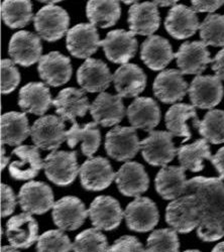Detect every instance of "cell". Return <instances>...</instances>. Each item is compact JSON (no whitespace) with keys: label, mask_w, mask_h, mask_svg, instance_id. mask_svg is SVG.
I'll return each mask as SVG.
<instances>
[{"label":"cell","mask_w":224,"mask_h":252,"mask_svg":"<svg viewBox=\"0 0 224 252\" xmlns=\"http://www.w3.org/2000/svg\"><path fill=\"white\" fill-rule=\"evenodd\" d=\"M198 237L205 242H214L224 237V220L202 219L197 227Z\"/></svg>","instance_id":"cell-44"},{"label":"cell","mask_w":224,"mask_h":252,"mask_svg":"<svg viewBox=\"0 0 224 252\" xmlns=\"http://www.w3.org/2000/svg\"><path fill=\"white\" fill-rule=\"evenodd\" d=\"M88 216L89 212L85 204L74 196H66L58 200L53 207L52 217L60 230H77L84 224Z\"/></svg>","instance_id":"cell-11"},{"label":"cell","mask_w":224,"mask_h":252,"mask_svg":"<svg viewBox=\"0 0 224 252\" xmlns=\"http://www.w3.org/2000/svg\"><path fill=\"white\" fill-rule=\"evenodd\" d=\"M53 105L61 118L72 123H76L77 117H84L91 106L84 90L73 87L61 90L53 100Z\"/></svg>","instance_id":"cell-20"},{"label":"cell","mask_w":224,"mask_h":252,"mask_svg":"<svg viewBox=\"0 0 224 252\" xmlns=\"http://www.w3.org/2000/svg\"><path fill=\"white\" fill-rule=\"evenodd\" d=\"M149 136L140 141L141 154L145 160L154 166H167L175 157L178 150L173 142V134L169 131L153 130Z\"/></svg>","instance_id":"cell-6"},{"label":"cell","mask_w":224,"mask_h":252,"mask_svg":"<svg viewBox=\"0 0 224 252\" xmlns=\"http://www.w3.org/2000/svg\"><path fill=\"white\" fill-rule=\"evenodd\" d=\"M37 71L40 79L52 87L65 85L71 79L73 68L68 57L59 52H51L38 62Z\"/></svg>","instance_id":"cell-21"},{"label":"cell","mask_w":224,"mask_h":252,"mask_svg":"<svg viewBox=\"0 0 224 252\" xmlns=\"http://www.w3.org/2000/svg\"><path fill=\"white\" fill-rule=\"evenodd\" d=\"M128 28L135 35L152 36L160 25L158 6L154 2H142L131 5L128 10Z\"/></svg>","instance_id":"cell-32"},{"label":"cell","mask_w":224,"mask_h":252,"mask_svg":"<svg viewBox=\"0 0 224 252\" xmlns=\"http://www.w3.org/2000/svg\"><path fill=\"white\" fill-rule=\"evenodd\" d=\"M32 128L26 113L16 111L1 115V144L20 146L31 134Z\"/></svg>","instance_id":"cell-33"},{"label":"cell","mask_w":224,"mask_h":252,"mask_svg":"<svg viewBox=\"0 0 224 252\" xmlns=\"http://www.w3.org/2000/svg\"><path fill=\"white\" fill-rule=\"evenodd\" d=\"M180 241L177 231L170 228L158 229L149 236L146 252H179Z\"/></svg>","instance_id":"cell-42"},{"label":"cell","mask_w":224,"mask_h":252,"mask_svg":"<svg viewBox=\"0 0 224 252\" xmlns=\"http://www.w3.org/2000/svg\"><path fill=\"white\" fill-rule=\"evenodd\" d=\"M106 154L116 161L133 158L140 150V141L136 129L128 126H115L106 133Z\"/></svg>","instance_id":"cell-7"},{"label":"cell","mask_w":224,"mask_h":252,"mask_svg":"<svg viewBox=\"0 0 224 252\" xmlns=\"http://www.w3.org/2000/svg\"><path fill=\"white\" fill-rule=\"evenodd\" d=\"M189 119H193V124L199 121L193 105L186 103L174 104L165 116L167 129L174 136L184 137L185 139L183 141L185 142L191 138V132L187 125V120Z\"/></svg>","instance_id":"cell-35"},{"label":"cell","mask_w":224,"mask_h":252,"mask_svg":"<svg viewBox=\"0 0 224 252\" xmlns=\"http://www.w3.org/2000/svg\"><path fill=\"white\" fill-rule=\"evenodd\" d=\"M175 58L183 75L200 76L212 63L207 46L203 41H185L180 46Z\"/></svg>","instance_id":"cell-12"},{"label":"cell","mask_w":224,"mask_h":252,"mask_svg":"<svg viewBox=\"0 0 224 252\" xmlns=\"http://www.w3.org/2000/svg\"><path fill=\"white\" fill-rule=\"evenodd\" d=\"M34 30L38 36L50 43L62 38L69 31L70 16L57 5H45L33 17Z\"/></svg>","instance_id":"cell-3"},{"label":"cell","mask_w":224,"mask_h":252,"mask_svg":"<svg viewBox=\"0 0 224 252\" xmlns=\"http://www.w3.org/2000/svg\"><path fill=\"white\" fill-rule=\"evenodd\" d=\"M157 6L160 7H168V6H176L177 5V0H174V1H153Z\"/></svg>","instance_id":"cell-51"},{"label":"cell","mask_w":224,"mask_h":252,"mask_svg":"<svg viewBox=\"0 0 224 252\" xmlns=\"http://www.w3.org/2000/svg\"><path fill=\"white\" fill-rule=\"evenodd\" d=\"M101 40L96 27L91 24H79L66 34V47L78 59H89L100 47Z\"/></svg>","instance_id":"cell-18"},{"label":"cell","mask_w":224,"mask_h":252,"mask_svg":"<svg viewBox=\"0 0 224 252\" xmlns=\"http://www.w3.org/2000/svg\"><path fill=\"white\" fill-rule=\"evenodd\" d=\"M44 169L52 183L60 187L69 186L80 173L77 153L54 151L45 158Z\"/></svg>","instance_id":"cell-5"},{"label":"cell","mask_w":224,"mask_h":252,"mask_svg":"<svg viewBox=\"0 0 224 252\" xmlns=\"http://www.w3.org/2000/svg\"><path fill=\"white\" fill-rule=\"evenodd\" d=\"M17 197L23 211L31 215L45 214L55 205L52 188L43 182L31 181L25 184Z\"/></svg>","instance_id":"cell-8"},{"label":"cell","mask_w":224,"mask_h":252,"mask_svg":"<svg viewBox=\"0 0 224 252\" xmlns=\"http://www.w3.org/2000/svg\"><path fill=\"white\" fill-rule=\"evenodd\" d=\"M108 252H146V248L136 237L126 235L115 240Z\"/></svg>","instance_id":"cell-46"},{"label":"cell","mask_w":224,"mask_h":252,"mask_svg":"<svg viewBox=\"0 0 224 252\" xmlns=\"http://www.w3.org/2000/svg\"><path fill=\"white\" fill-rule=\"evenodd\" d=\"M167 223L179 233H190L201 221V212L194 195L187 194L171 202L166 209Z\"/></svg>","instance_id":"cell-2"},{"label":"cell","mask_w":224,"mask_h":252,"mask_svg":"<svg viewBox=\"0 0 224 252\" xmlns=\"http://www.w3.org/2000/svg\"><path fill=\"white\" fill-rule=\"evenodd\" d=\"M113 81L108 66L103 61L87 59L77 71V82L84 91L89 93H102Z\"/></svg>","instance_id":"cell-15"},{"label":"cell","mask_w":224,"mask_h":252,"mask_svg":"<svg viewBox=\"0 0 224 252\" xmlns=\"http://www.w3.org/2000/svg\"><path fill=\"white\" fill-rule=\"evenodd\" d=\"M191 2L192 9L195 12H214L224 4V1H196V0H193Z\"/></svg>","instance_id":"cell-48"},{"label":"cell","mask_w":224,"mask_h":252,"mask_svg":"<svg viewBox=\"0 0 224 252\" xmlns=\"http://www.w3.org/2000/svg\"><path fill=\"white\" fill-rule=\"evenodd\" d=\"M53 104L50 88L44 83L31 82L18 93V106L27 113L42 116Z\"/></svg>","instance_id":"cell-30"},{"label":"cell","mask_w":224,"mask_h":252,"mask_svg":"<svg viewBox=\"0 0 224 252\" xmlns=\"http://www.w3.org/2000/svg\"><path fill=\"white\" fill-rule=\"evenodd\" d=\"M127 115L131 127L151 132L160 121V109L150 97H137L128 106Z\"/></svg>","instance_id":"cell-27"},{"label":"cell","mask_w":224,"mask_h":252,"mask_svg":"<svg viewBox=\"0 0 224 252\" xmlns=\"http://www.w3.org/2000/svg\"><path fill=\"white\" fill-rule=\"evenodd\" d=\"M16 207V198L12 189L1 184V217L5 218L11 215Z\"/></svg>","instance_id":"cell-47"},{"label":"cell","mask_w":224,"mask_h":252,"mask_svg":"<svg viewBox=\"0 0 224 252\" xmlns=\"http://www.w3.org/2000/svg\"><path fill=\"white\" fill-rule=\"evenodd\" d=\"M175 58L170 41L160 35L149 36L140 47V59L153 71L164 70Z\"/></svg>","instance_id":"cell-31"},{"label":"cell","mask_w":224,"mask_h":252,"mask_svg":"<svg viewBox=\"0 0 224 252\" xmlns=\"http://www.w3.org/2000/svg\"><path fill=\"white\" fill-rule=\"evenodd\" d=\"M88 212L92 225L104 231L116 229L125 217L119 202L110 196L96 197L90 204Z\"/></svg>","instance_id":"cell-17"},{"label":"cell","mask_w":224,"mask_h":252,"mask_svg":"<svg viewBox=\"0 0 224 252\" xmlns=\"http://www.w3.org/2000/svg\"><path fill=\"white\" fill-rule=\"evenodd\" d=\"M189 90L188 83L179 70L168 69L160 72L155 79L153 91L155 96L166 104L181 101Z\"/></svg>","instance_id":"cell-22"},{"label":"cell","mask_w":224,"mask_h":252,"mask_svg":"<svg viewBox=\"0 0 224 252\" xmlns=\"http://www.w3.org/2000/svg\"><path fill=\"white\" fill-rule=\"evenodd\" d=\"M90 114L94 122L103 127H109L122 121L126 116V108L121 97L102 92L91 104Z\"/></svg>","instance_id":"cell-23"},{"label":"cell","mask_w":224,"mask_h":252,"mask_svg":"<svg viewBox=\"0 0 224 252\" xmlns=\"http://www.w3.org/2000/svg\"><path fill=\"white\" fill-rule=\"evenodd\" d=\"M114 88L121 98L137 97L147 86V75L135 64H126L113 74Z\"/></svg>","instance_id":"cell-28"},{"label":"cell","mask_w":224,"mask_h":252,"mask_svg":"<svg viewBox=\"0 0 224 252\" xmlns=\"http://www.w3.org/2000/svg\"><path fill=\"white\" fill-rule=\"evenodd\" d=\"M198 203L201 220H224V183L219 178L196 177L188 181V193Z\"/></svg>","instance_id":"cell-1"},{"label":"cell","mask_w":224,"mask_h":252,"mask_svg":"<svg viewBox=\"0 0 224 252\" xmlns=\"http://www.w3.org/2000/svg\"><path fill=\"white\" fill-rule=\"evenodd\" d=\"M86 15L91 25L101 29L111 28L116 25L121 15L118 1H97L90 0L86 5Z\"/></svg>","instance_id":"cell-37"},{"label":"cell","mask_w":224,"mask_h":252,"mask_svg":"<svg viewBox=\"0 0 224 252\" xmlns=\"http://www.w3.org/2000/svg\"><path fill=\"white\" fill-rule=\"evenodd\" d=\"M182 167L193 173L201 172L204 169L205 159L211 160L212 155L206 139H198L187 145H181L177 153Z\"/></svg>","instance_id":"cell-36"},{"label":"cell","mask_w":224,"mask_h":252,"mask_svg":"<svg viewBox=\"0 0 224 252\" xmlns=\"http://www.w3.org/2000/svg\"><path fill=\"white\" fill-rule=\"evenodd\" d=\"M128 227L135 232H149L159 223L160 214L156 203L147 197L130 202L125 211Z\"/></svg>","instance_id":"cell-14"},{"label":"cell","mask_w":224,"mask_h":252,"mask_svg":"<svg viewBox=\"0 0 224 252\" xmlns=\"http://www.w3.org/2000/svg\"><path fill=\"white\" fill-rule=\"evenodd\" d=\"M65 121L57 115H46L34 121L31 136L37 149L56 151L67 140Z\"/></svg>","instance_id":"cell-4"},{"label":"cell","mask_w":224,"mask_h":252,"mask_svg":"<svg viewBox=\"0 0 224 252\" xmlns=\"http://www.w3.org/2000/svg\"><path fill=\"white\" fill-rule=\"evenodd\" d=\"M200 28L199 19L192 7L177 4L172 7L165 20V29L176 39L188 38Z\"/></svg>","instance_id":"cell-29"},{"label":"cell","mask_w":224,"mask_h":252,"mask_svg":"<svg viewBox=\"0 0 224 252\" xmlns=\"http://www.w3.org/2000/svg\"><path fill=\"white\" fill-rule=\"evenodd\" d=\"M6 237L16 249H27L38 239L37 221L29 213L12 216L6 223Z\"/></svg>","instance_id":"cell-24"},{"label":"cell","mask_w":224,"mask_h":252,"mask_svg":"<svg viewBox=\"0 0 224 252\" xmlns=\"http://www.w3.org/2000/svg\"><path fill=\"white\" fill-rule=\"evenodd\" d=\"M67 144L70 149L81 142V151L83 156L92 158L93 155L98 151L101 143V132L97 127L96 122H89L84 127H80L79 124L73 123L72 127L67 131Z\"/></svg>","instance_id":"cell-34"},{"label":"cell","mask_w":224,"mask_h":252,"mask_svg":"<svg viewBox=\"0 0 224 252\" xmlns=\"http://www.w3.org/2000/svg\"><path fill=\"white\" fill-rule=\"evenodd\" d=\"M211 162L219 174V179L224 180V146L218 150V152L212 156Z\"/></svg>","instance_id":"cell-50"},{"label":"cell","mask_w":224,"mask_h":252,"mask_svg":"<svg viewBox=\"0 0 224 252\" xmlns=\"http://www.w3.org/2000/svg\"><path fill=\"white\" fill-rule=\"evenodd\" d=\"M106 236L96 228H90L79 233L74 240V252H108Z\"/></svg>","instance_id":"cell-41"},{"label":"cell","mask_w":224,"mask_h":252,"mask_svg":"<svg viewBox=\"0 0 224 252\" xmlns=\"http://www.w3.org/2000/svg\"><path fill=\"white\" fill-rule=\"evenodd\" d=\"M100 47L103 48L106 58L113 64L126 65L136 54L137 39L131 32L115 30L101 40Z\"/></svg>","instance_id":"cell-16"},{"label":"cell","mask_w":224,"mask_h":252,"mask_svg":"<svg viewBox=\"0 0 224 252\" xmlns=\"http://www.w3.org/2000/svg\"><path fill=\"white\" fill-rule=\"evenodd\" d=\"M200 37L206 46H224V15L208 14L200 25Z\"/></svg>","instance_id":"cell-40"},{"label":"cell","mask_w":224,"mask_h":252,"mask_svg":"<svg viewBox=\"0 0 224 252\" xmlns=\"http://www.w3.org/2000/svg\"><path fill=\"white\" fill-rule=\"evenodd\" d=\"M1 17L10 29H23L33 19L32 4L28 0H4L1 3Z\"/></svg>","instance_id":"cell-38"},{"label":"cell","mask_w":224,"mask_h":252,"mask_svg":"<svg viewBox=\"0 0 224 252\" xmlns=\"http://www.w3.org/2000/svg\"><path fill=\"white\" fill-rule=\"evenodd\" d=\"M211 252H224V241L216 244Z\"/></svg>","instance_id":"cell-53"},{"label":"cell","mask_w":224,"mask_h":252,"mask_svg":"<svg viewBox=\"0 0 224 252\" xmlns=\"http://www.w3.org/2000/svg\"><path fill=\"white\" fill-rule=\"evenodd\" d=\"M1 252H19V251L10 245V246H2Z\"/></svg>","instance_id":"cell-54"},{"label":"cell","mask_w":224,"mask_h":252,"mask_svg":"<svg viewBox=\"0 0 224 252\" xmlns=\"http://www.w3.org/2000/svg\"><path fill=\"white\" fill-rule=\"evenodd\" d=\"M73 243L62 230H49L37 239L36 252H72Z\"/></svg>","instance_id":"cell-43"},{"label":"cell","mask_w":224,"mask_h":252,"mask_svg":"<svg viewBox=\"0 0 224 252\" xmlns=\"http://www.w3.org/2000/svg\"><path fill=\"white\" fill-rule=\"evenodd\" d=\"M184 252H201L200 250H197V249H189V250H186Z\"/></svg>","instance_id":"cell-55"},{"label":"cell","mask_w":224,"mask_h":252,"mask_svg":"<svg viewBox=\"0 0 224 252\" xmlns=\"http://www.w3.org/2000/svg\"><path fill=\"white\" fill-rule=\"evenodd\" d=\"M194 127L199 133L212 144L224 142V111L219 109L210 110L203 118L194 123Z\"/></svg>","instance_id":"cell-39"},{"label":"cell","mask_w":224,"mask_h":252,"mask_svg":"<svg viewBox=\"0 0 224 252\" xmlns=\"http://www.w3.org/2000/svg\"><path fill=\"white\" fill-rule=\"evenodd\" d=\"M43 46L40 37L33 32L20 31L14 33L8 46V54L14 64L22 67H31L42 58Z\"/></svg>","instance_id":"cell-10"},{"label":"cell","mask_w":224,"mask_h":252,"mask_svg":"<svg viewBox=\"0 0 224 252\" xmlns=\"http://www.w3.org/2000/svg\"><path fill=\"white\" fill-rule=\"evenodd\" d=\"M79 175L82 187L85 190L93 192L105 190L116 177L109 160L102 157L87 159L80 166Z\"/></svg>","instance_id":"cell-9"},{"label":"cell","mask_w":224,"mask_h":252,"mask_svg":"<svg viewBox=\"0 0 224 252\" xmlns=\"http://www.w3.org/2000/svg\"><path fill=\"white\" fill-rule=\"evenodd\" d=\"M212 70L216 77L224 81V49L219 51L212 60Z\"/></svg>","instance_id":"cell-49"},{"label":"cell","mask_w":224,"mask_h":252,"mask_svg":"<svg viewBox=\"0 0 224 252\" xmlns=\"http://www.w3.org/2000/svg\"><path fill=\"white\" fill-rule=\"evenodd\" d=\"M8 160H9V158L5 157V150H4L3 145H2V149H1V170L2 171H3L4 167L6 166V164L8 163Z\"/></svg>","instance_id":"cell-52"},{"label":"cell","mask_w":224,"mask_h":252,"mask_svg":"<svg viewBox=\"0 0 224 252\" xmlns=\"http://www.w3.org/2000/svg\"><path fill=\"white\" fill-rule=\"evenodd\" d=\"M115 183L124 196L138 198L148 191L150 178L141 163L128 161L116 173Z\"/></svg>","instance_id":"cell-19"},{"label":"cell","mask_w":224,"mask_h":252,"mask_svg":"<svg viewBox=\"0 0 224 252\" xmlns=\"http://www.w3.org/2000/svg\"><path fill=\"white\" fill-rule=\"evenodd\" d=\"M182 166H164L156 176L155 186L158 194L165 200H176L188 193V181Z\"/></svg>","instance_id":"cell-25"},{"label":"cell","mask_w":224,"mask_h":252,"mask_svg":"<svg viewBox=\"0 0 224 252\" xmlns=\"http://www.w3.org/2000/svg\"><path fill=\"white\" fill-rule=\"evenodd\" d=\"M188 92L194 107L212 109L221 102L224 89L221 80L216 76H196Z\"/></svg>","instance_id":"cell-13"},{"label":"cell","mask_w":224,"mask_h":252,"mask_svg":"<svg viewBox=\"0 0 224 252\" xmlns=\"http://www.w3.org/2000/svg\"><path fill=\"white\" fill-rule=\"evenodd\" d=\"M12 155L19 158V160L12 161L8 167L10 177L16 181L32 180L44 167V161L36 146H17L13 150Z\"/></svg>","instance_id":"cell-26"},{"label":"cell","mask_w":224,"mask_h":252,"mask_svg":"<svg viewBox=\"0 0 224 252\" xmlns=\"http://www.w3.org/2000/svg\"><path fill=\"white\" fill-rule=\"evenodd\" d=\"M20 83V74L14 62L9 59L1 60V93L9 94Z\"/></svg>","instance_id":"cell-45"}]
</instances>
